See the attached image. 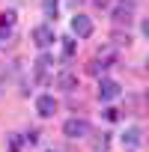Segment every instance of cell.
Instances as JSON below:
<instances>
[{"instance_id": "8992f818", "label": "cell", "mask_w": 149, "mask_h": 152, "mask_svg": "<svg viewBox=\"0 0 149 152\" xmlns=\"http://www.w3.org/2000/svg\"><path fill=\"white\" fill-rule=\"evenodd\" d=\"M36 110H39V116H54V110H57L54 96H39L36 99Z\"/></svg>"}, {"instance_id": "6da1fadb", "label": "cell", "mask_w": 149, "mask_h": 152, "mask_svg": "<svg viewBox=\"0 0 149 152\" xmlns=\"http://www.w3.org/2000/svg\"><path fill=\"white\" fill-rule=\"evenodd\" d=\"M72 33L78 36V39H90L93 36V21H90V15H84V12H78L72 18Z\"/></svg>"}, {"instance_id": "3957f363", "label": "cell", "mask_w": 149, "mask_h": 152, "mask_svg": "<svg viewBox=\"0 0 149 152\" xmlns=\"http://www.w3.org/2000/svg\"><path fill=\"white\" fill-rule=\"evenodd\" d=\"M116 96H119V84L102 78V81H99V99H102V102H113Z\"/></svg>"}, {"instance_id": "4fadbf2b", "label": "cell", "mask_w": 149, "mask_h": 152, "mask_svg": "<svg viewBox=\"0 0 149 152\" xmlns=\"http://www.w3.org/2000/svg\"><path fill=\"white\" fill-rule=\"evenodd\" d=\"M104 116H107V119L113 122V119H119V110H113V107H107V110H104Z\"/></svg>"}, {"instance_id": "7c38bea8", "label": "cell", "mask_w": 149, "mask_h": 152, "mask_svg": "<svg viewBox=\"0 0 149 152\" xmlns=\"http://www.w3.org/2000/svg\"><path fill=\"white\" fill-rule=\"evenodd\" d=\"M63 51H66V57H72L74 54V42L72 39H63Z\"/></svg>"}, {"instance_id": "9c48e42d", "label": "cell", "mask_w": 149, "mask_h": 152, "mask_svg": "<svg viewBox=\"0 0 149 152\" xmlns=\"http://www.w3.org/2000/svg\"><path fill=\"white\" fill-rule=\"evenodd\" d=\"M42 6H45V15H48V18H54V15H57V0H45Z\"/></svg>"}, {"instance_id": "30bf717a", "label": "cell", "mask_w": 149, "mask_h": 152, "mask_svg": "<svg viewBox=\"0 0 149 152\" xmlns=\"http://www.w3.org/2000/svg\"><path fill=\"white\" fill-rule=\"evenodd\" d=\"M104 69H107V66H104V63H99V60H93V63H90V75H102Z\"/></svg>"}, {"instance_id": "277c9868", "label": "cell", "mask_w": 149, "mask_h": 152, "mask_svg": "<svg viewBox=\"0 0 149 152\" xmlns=\"http://www.w3.org/2000/svg\"><path fill=\"white\" fill-rule=\"evenodd\" d=\"M33 42H36L39 48H48V45L54 42V30H51L48 24H39V27H33Z\"/></svg>"}, {"instance_id": "8fae6325", "label": "cell", "mask_w": 149, "mask_h": 152, "mask_svg": "<svg viewBox=\"0 0 149 152\" xmlns=\"http://www.w3.org/2000/svg\"><path fill=\"white\" fill-rule=\"evenodd\" d=\"M12 21H15V15H12V12H0V24H6V27H12Z\"/></svg>"}, {"instance_id": "5bb4252c", "label": "cell", "mask_w": 149, "mask_h": 152, "mask_svg": "<svg viewBox=\"0 0 149 152\" xmlns=\"http://www.w3.org/2000/svg\"><path fill=\"white\" fill-rule=\"evenodd\" d=\"M51 66V57H39V69H48Z\"/></svg>"}, {"instance_id": "5b68a950", "label": "cell", "mask_w": 149, "mask_h": 152, "mask_svg": "<svg viewBox=\"0 0 149 152\" xmlns=\"http://www.w3.org/2000/svg\"><path fill=\"white\" fill-rule=\"evenodd\" d=\"M113 21H116V24H125V27H128V24L134 21V6H128V3L116 6V9H113Z\"/></svg>"}, {"instance_id": "7a4b0ae2", "label": "cell", "mask_w": 149, "mask_h": 152, "mask_svg": "<svg viewBox=\"0 0 149 152\" xmlns=\"http://www.w3.org/2000/svg\"><path fill=\"white\" fill-rule=\"evenodd\" d=\"M63 134L72 137V140H78V137H87L90 134V125H87V119H69L63 125Z\"/></svg>"}, {"instance_id": "52a82bcc", "label": "cell", "mask_w": 149, "mask_h": 152, "mask_svg": "<svg viewBox=\"0 0 149 152\" xmlns=\"http://www.w3.org/2000/svg\"><path fill=\"white\" fill-rule=\"evenodd\" d=\"M140 134H143V131H140L137 125L125 128V134H122V146H125V149H137V146H140Z\"/></svg>"}, {"instance_id": "ba28073f", "label": "cell", "mask_w": 149, "mask_h": 152, "mask_svg": "<svg viewBox=\"0 0 149 152\" xmlns=\"http://www.w3.org/2000/svg\"><path fill=\"white\" fill-rule=\"evenodd\" d=\"M57 84H60L63 90H74V87H78V78H74V75H69V72H63L60 78H57Z\"/></svg>"}, {"instance_id": "9a60e30c", "label": "cell", "mask_w": 149, "mask_h": 152, "mask_svg": "<svg viewBox=\"0 0 149 152\" xmlns=\"http://www.w3.org/2000/svg\"><path fill=\"white\" fill-rule=\"evenodd\" d=\"M93 3H96V6H107V0H93Z\"/></svg>"}, {"instance_id": "2e32d148", "label": "cell", "mask_w": 149, "mask_h": 152, "mask_svg": "<svg viewBox=\"0 0 149 152\" xmlns=\"http://www.w3.org/2000/svg\"><path fill=\"white\" fill-rule=\"evenodd\" d=\"M51 152H54V149H51Z\"/></svg>"}]
</instances>
